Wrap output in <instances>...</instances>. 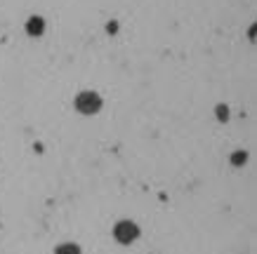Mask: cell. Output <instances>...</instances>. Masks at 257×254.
<instances>
[{
  "label": "cell",
  "instance_id": "6da1fadb",
  "mask_svg": "<svg viewBox=\"0 0 257 254\" xmlns=\"http://www.w3.org/2000/svg\"><path fill=\"white\" fill-rule=\"evenodd\" d=\"M101 108V97L92 90H83V92L76 97V111L78 113H85V116H92Z\"/></svg>",
  "mask_w": 257,
  "mask_h": 254
},
{
  "label": "cell",
  "instance_id": "7a4b0ae2",
  "mask_svg": "<svg viewBox=\"0 0 257 254\" xmlns=\"http://www.w3.org/2000/svg\"><path fill=\"white\" fill-rule=\"evenodd\" d=\"M113 238L120 242V245H130V242H135V240L140 238V226L135 221H118L116 226H113Z\"/></svg>",
  "mask_w": 257,
  "mask_h": 254
},
{
  "label": "cell",
  "instance_id": "3957f363",
  "mask_svg": "<svg viewBox=\"0 0 257 254\" xmlns=\"http://www.w3.org/2000/svg\"><path fill=\"white\" fill-rule=\"evenodd\" d=\"M43 31H45V19L43 17H31L26 22V33L29 36H40Z\"/></svg>",
  "mask_w": 257,
  "mask_h": 254
},
{
  "label": "cell",
  "instance_id": "277c9868",
  "mask_svg": "<svg viewBox=\"0 0 257 254\" xmlns=\"http://www.w3.org/2000/svg\"><path fill=\"white\" fill-rule=\"evenodd\" d=\"M55 254H83V252H80L78 245H73V242H64V245H59L55 249Z\"/></svg>",
  "mask_w": 257,
  "mask_h": 254
},
{
  "label": "cell",
  "instance_id": "5b68a950",
  "mask_svg": "<svg viewBox=\"0 0 257 254\" xmlns=\"http://www.w3.org/2000/svg\"><path fill=\"white\" fill-rule=\"evenodd\" d=\"M248 160V153L245 151H238V153H231V165H243Z\"/></svg>",
  "mask_w": 257,
  "mask_h": 254
},
{
  "label": "cell",
  "instance_id": "8992f818",
  "mask_svg": "<svg viewBox=\"0 0 257 254\" xmlns=\"http://www.w3.org/2000/svg\"><path fill=\"white\" fill-rule=\"evenodd\" d=\"M215 113H217V118H219V120H222V123H224L226 118H229V108H226L224 104H219V106H217V111H215Z\"/></svg>",
  "mask_w": 257,
  "mask_h": 254
},
{
  "label": "cell",
  "instance_id": "52a82bcc",
  "mask_svg": "<svg viewBox=\"0 0 257 254\" xmlns=\"http://www.w3.org/2000/svg\"><path fill=\"white\" fill-rule=\"evenodd\" d=\"M255 33H257V24H255V26H250V31H248L250 40H255Z\"/></svg>",
  "mask_w": 257,
  "mask_h": 254
}]
</instances>
